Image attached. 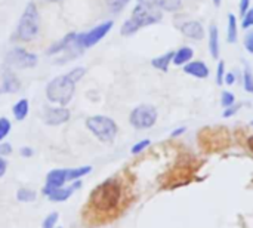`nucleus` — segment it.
Listing matches in <instances>:
<instances>
[{
	"mask_svg": "<svg viewBox=\"0 0 253 228\" xmlns=\"http://www.w3.org/2000/svg\"><path fill=\"white\" fill-rule=\"evenodd\" d=\"M123 200V185L119 180L110 178L101 182L96 188L92 190L89 196L87 209L98 220H108L116 215L122 206Z\"/></svg>",
	"mask_w": 253,
	"mask_h": 228,
	"instance_id": "nucleus-1",
	"label": "nucleus"
},
{
	"mask_svg": "<svg viewBox=\"0 0 253 228\" xmlns=\"http://www.w3.org/2000/svg\"><path fill=\"white\" fill-rule=\"evenodd\" d=\"M74 92H76V83H73L67 77V74L52 79L46 86V98L50 102L58 104L61 107H65L71 102Z\"/></svg>",
	"mask_w": 253,
	"mask_h": 228,
	"instance_id": "nucleus-2",
	"label": "nucleus"
},
{
	"mask_svg": "<svg viewBox=\"0 0 253 228\" xmlns=\"http://www.w3.org/2000/svg\"><path fill=\"white\" fill-rule=\"evenodd\" d=\"M40 28V13L34 1H28L19 18L16 27V37L22 42H31L39 34Z\"/></svg>",
	"mask_w": 253,
	"mask_h": 228,
	"instance_id": "nucleus-3",
	"label": "nucleus"
},
{
	"mask_svg": "<svg viewBox=\"0 0 253 228\" xmlns=\"http://www.w3.org/2000/svg\"><path fill=\"white\" fill-rule=\"evenodd\" d=\"M86 128L101 141V142H113L117 137L119 126L117 123L107 116H90L86 119Z\"/></svg>",
	"mask_w": 253,
	"mask_h": 228,
	"instance_id": "nucleus-4",
	"label": "nucleus"
},
{
	"mask_svg": "<svg viewBox=\"0 0 253 228\" xmlns=\"http://www.w3.org/2000/svg\"><path fill=\"white\" fill-rule=\"evenodd\" d=\"M162 18H163V10L160 7H157L151 0L139 1L135 6V9L132 12V16H130V19H133L135 24L139 28L157 24V22L162 21Z\"/></svg>",
	"mask_w": 253,
	"mask_h": 228,
	"instance_id": "nucleus-5",
	"label": "nucleus"
},
{
	"mask_svg": "<svg viewBox=\"0 0 253 228\" xmlns=\"http://www.w3.org/2000/svg\"><path fill=\"white\" fill-rule=\"evenodd\" d=\"M159 117V113L156 110V107L150 105V104H141L138 107H135L130 111L129 116V122L135 129H150L156 125Z\"/></svg>",
	"mask_w": 253,
	"mask_h": 228,
	"instance_id": "nucleus-6",
	"label": "nucleus"
},
{
	"mask_svg": "<svg viewBox=\"0 0 253 228\" xmlns=\"http://www.w3.org/2000/svg\"><path fill=\"white\" fill-rule=\"evenodd\" d=\"M114 22L113 21H105L96 27H93L92 30L86 31V33H82V34H77L74 43L80 47V49H87V47H92L95 46L98 42H101L113 28Z\"/></svg>",
	"mask_w": 253,
	"mask_h": 228,
	"instance_id": "nucleus-7",
	"label": "nucleus"
},
{
	"mask_svg": "<svg viewBox=\"0 0 253 228\" xmlns=\"http://www.w3.org/2000/svg\"><path fill=\"white\" fill-rule=\"evenodd\" d=\"M37 55L27 52L22 47H15L12 49L7 56H6V64L10 67H16V68H33L37 64Z\"/></svg>",
	"mask_w": 253,
	"mask_h": 228,
	"instance_id": "nucleus-8",
	"label": "nucleus"
},
{
	"mask_svg": "<svg viewBox=\"0 0 253 228\" xmlns=\"http://www.w3.org/2000/svg\"><path fill=\"white\" fill-rule=\"evenodd\" d=\"M70 120V110L65 107H49L44 110L43 122L47 126H59Z\"/></svg>",
	"mask_w": 253,
	"mask_h": 228,
	"instance_id": "nucleus-9",
	"label": "nucleus"
},
{
	"mask_svg": "<svg viewBox=\"0 0 253 228\" xmlns=\"http://www.w3.org/2000/svg\"><path fill=\"white\" fill-rule=\"evenodd\" d=\"M80 187V181H76L73 187H59V188H43V194L47 196L52 202H65L71 197V194L74 193V190H77Z\"/></svg>",
	"mask_w": 253,
	"mask_h": 228,
	"instance_id": "nucleus-10",
	"label": "nucleus"
},
{
	"mask_svg": "<svg viewBox=\"0 0 253 228\" xmlns=\"http://www.w3.org/2000/svg\"><path fill=\"white\" fill-rule=\"evenodd\" d=\"M21 89V82L12 70H4L1 77V92L3 93H16Z\"/></svg>",
	"mask_w": 253,
	"mask_h": 228,
	"instance_id": "nucleus-11",
	"label": "nucleus"
},
{
	"mask_svg": "<svg viewBox=\"0 0 253 228\" xmlns=\"http://www.w3.org/2000/svg\"><path fill=\"white\" fill-rule=\"evenodd\" d=\"M181 33L193 40H202L205 37V27L199 21H187L179 27Z\"/></svg>",
	"mask_w": 253,
	"mask_h": 228,
	"instance_id": "nucleus-12",
	"label": "nucleus"
},
{
	"mask_svg": "<svg viewBox=\"0 0 253 228\" xmlns=\"http://www.w3.org/2000/svg\"><path fill=\"white\" fill-rule=\"evenodd\" d=\"M65 182H67V169H52L46 175L44 188H47V190L59 188V187H64Z\"/></svg>",
	"mask_w": 253,
	"mask_h": 228,
	"instance_id": "nucleus-13",
	"label": "nucleus"
},
{
	"mask_svg": "<svg viewBox=\"0 0 253 228\" xmlns=\"http://www.w3.org/2000/svg\"><path fill=\"white\" fill-rule=\"evenodd\" d=\"M76 37H77V33H74V31H71V33H68V34H65L61 40H58V42H55V43H52V46L47 49V55H58L59 52H64L65 49H68V47H71L73 46V43H74V40H76Z\"/></svg>",
	"mask_w": 253,
	"mask_h": 228,
	"instance_id": "nucleus-14",
	"label": "nucleus"
},
{
	"mask_svg": "<svg viewBox=\"0 0 253 228\" xmlns=\"http://www.w3.org/2000/svg\"><path fill=\"white\" fill-rule=\"evenodd\" d=\"M184 71L196 79H206L209 76V68L203 61H190L184 65Z\"/></svg>",
	"mask_w": 253,
	"mask_h": 228,
	"instance_id": "nucleus-15",
	"label": "nucleus"
},
{
	"mask_svg": "<svg viewBox=\"0 0 253 228\" xmlns=\"http://www.w3.org/2000/svg\"><path fill=\"white\" fill-rule=\"evenodd\" d=\"M219 31H218V27L216 25H211L209 28V50H211V55L218 59L219 58Z\"/></svg>",
	"mask_w": 253,
	"mask_h": 228,
	"instance_id": "nucleus-16",
	"label": "nucleus"
},
{
	"mask_svg": "<svg viewBox=\"0 0 253 228\" xmlns=\"http://www.w3.org/2000/svg\"><path fill=\"white\" fill-rule=\"evenodd\" d=\"M173 55H175V52H173V50H169V52H166V53H163V55L154 58V59L151 61V65H153L154 68H157V70L166 73V71L169 70L170 62L173 61Z\"/></svg>",
	"mask_w": 253,
	"mask_h": 228,
	"instance_id": "nucleus-17",
	"label": "nucleus"
},
{
	"mask_svg": "<svg viewBox=\"0 0 253 228\" xmlns=\"http://www.w3.org/2000/svg\"><path fill=\"white\" fill-rule=\"evenodd\" d=\"M193 55H194L193 49L188 47V46H184V47H181L179 50L175 52V55H173V64L175 65H185V64H188L193 59Z\"/></svg>",
	"mask_w": 253,
	"mask_h": 228,
	"instance_id": "nucleus-18",
	"label": "nucleus"
},
{
	"mask_svg": "<svg viewBox=\"0 0 253 228\" xmlns=\"http://www.w3.org/2000/svg\"><path fill=\"white\" fill-rule=\"evenodd\" d=\"M28 111H30V104H28V99H25V98L19 99V101L13 105V108H12L13 117H15L18 122L24 120V119L28 116Z\"/></svg>",
	"mask_w": 253,
	"mask_h": 228,
	"instance_id": "nucleus-19",
	"label": "nucleus"
},
{
	"mask_svg": "<svg viewBox=\"0 0 253 228\" xmlns=\"http://www.w3.org/2000/svg\"><path fill=\"white\" fill-rule=\"evenodd\" d=\"M165 12H178L182 7V0H151Z\"/></svg>",
	"mask_w": 253,
	"mask_h": 228,
	"instance_id": "nucleus-20",
	"label": "nucleus"
},
{
	"mask_svg": "<svg viewBox=\"0 0 253 228\" xmlns=\"http://www.w3.org/2000/svg\"><path fill=\"white\" fill-rule=\"evenodd\" d=\"M237 39H239L237 19H236V15L230 13L228 15V28H227V40H228V43H236Z\"/></svg>",
	"mask_w": 253,
	"mask_h": 228,
	"instance_id": "nucleus-21",
	"label": "nucleus"
},
{
	"mask_svg": "<svg viewBox=\"0 0 253 228\" xmlns=\"http://www.w3.org/2000/svg\"><path fill=\"white\" fill-rule=\"evenodd\" d=\"M92 172V166H80V168H73L67 169V181H79L84 175Z\"/></svg>",
	"mask_w": 253,
	"mask_h": 228,
	"instance_id": "nucleus-22",
	"label": "nucleus"
},
{
	"mask_svg": "<svg viewBox=\"0 0 253 228\" xmlns=\"http://www.w3.org/2000/svg\"><path fill=\"white\" fill-rule=\"evenodd\" d=\"M37 197V193L31 188H19L16 191V200L18 202H22V203H30V202H34Z\"/></svg>",
	"mask_w": 253,
	"mask_h": 228,
	"instance_id": "nucleus-23",
	"label": "nucleus"
},
{
	"mask_svg": "<svg viewBox=\"0 0 253 228\" xmlns=\"http://www.w3.org/2000/svg\"><path fill=\"white\" fill-rule=\"evenodd\" d=\"M141 28L135 24V21L133 19H126L125 22H123V25H122V28H120V34L122 36H125V37H127V36H133L136 31H139Z\"/></svg>",
	"mask_w": 253,
	"mask_h": 228,
	"instance_id": "nucleus-24",
	"label": "nucleus"
},
{
	"mask_svg": "<svg viewBox=\"0 0 253 228\" xmlns=\"http://www.w3.org/2000/svg\"><path fill=\"white\" fill-rule=\"evenodd\" d=\"M243 88L246 92L253 93V73L249 67H246L243 71Z\"/></svg>",
	"mask_w": 253,
	"mask_h": 228,
	"instance_id": "nucleus-25",
	"label": "nucleus"
},
{
	"mask_svg": "<svg viewBox=\"0 0 253 228\" xmlns=\"http://www.w3.org/2000/svg\"><path fill=\"white\" fill-rule=\"evenodd\" d=\"M129 1H130V0H105L107 6H108V7H110V10H111V12H114V13H117V12L123 10V7H126Z\"/></svg>",
	"mask_w": 253,
	"mask_h": 228,
	"instance_id": "nucleus-26",
	"label": "nucleus"
},
{
	"mask_svg": "<svg viewBox=\"0 0 253 228\" xmlns=\"http://www.w3.org/2000/svg\"><path fill=\"white\" fill-rule=\"evenodd\" d=\"M84 74H86V68H83V67H76V68H73L70 73H67V77H68L73 83H77L79 80L83 79Z\"/></svg>",
	"mask_w": 253,
	"mask_h": 228,
	"instance_id": "nucleus-27",
	"label": "nucleus"
},
{
	"mask_svg": "<svg viewBox=\"0 0 253 228\" xmlns=\"http://www.w3.org/2000/svg\"><path fill=\"white\" fill-rule=\"evenodd\" d=\"M221 104H222L225 108L234 105V104H236V96H234V93H231V92H228V91H224L222 95H221Z\"/></svg>",
	"mask_w": 253,
	"mask_h": 228,
	"instance_id": "nucleus-28",
	"label": "nucleus"
},
{
	"mask_svg": "<svg viewBox=\"0 0 253 228\" xmlns=\"http://www.w3.org/2000/svg\"><path fill=\"white\" fill-rule=\"evenodd\" d=\"M10 122L6 117H0V142L3 138H6L10 132Z\"/></svg>",
	"mask_w": 253,
	"mask_h": 228,
	"instance_id": "nucleus-29",
	"label": "nucleus"
},
{
	"mask_svg": "<svg viewBox=\"0 0 253 228\" xmlns=\"http://www.w3.org/2000/svg\"><path fill=\"white\" fill-rule=\"evenodd\" d=\"M56 221H58V214H56V212H52V214H49V215L44 218L42 228H55Z\"/></svg>",
	"mask_w": 253,
	"mask_h": 228,
	"instance_id": "nucleus-30",
	"label": "nucleus"
},
{
	"mask_svg": "<svg viewBox=\"0 0 253 228\" xmlns=\"http://www.w3.org/2000/svg\"><path fill=\"white\" fill-rule=\"evenodd\" d=\"M224 77H225V62L219 61L218 67H216V83L221 86L224 83Z\"/></svg>",
	"mask_w": 253,
	"mask_h": 228,
	"instance_id": "nucleus-31",
	"label": "nucleus"
},
{
	"mask_svg": "<svg viewBox=\"0 0 253 228\" xmlns=\"http://www.w3.org/2000/svg\"><path fill=\"white\" fill-rule=\"evenodd\" d=\"M150 144H151L150 139H142V141L136 142V144L132 147V154H139V153H142L147 147H150Z\"/></svg>",
	"mask_w": 253,
	"mask_h": 228,
	"instance_id": "nucleus-32",
	"label": "nucleus"
},
{
	"mask_svg": "<svg viewBox=\"0 0 253 228\" xmlns=\"http://www.w3.org/2000/svg\"><path fill=\"white\" fill-rule=\"evenodd\" d=\"M243 28H249V27H253V7L249 9L246 12V15L243 16V22H242Z\"/></svg>",
	"mask_w": 253,
	"mask_h": 228,
	"instance_id": "nucleus-33",
	"label": "nucleus"
},
{
	"mask_svg": "<svg viewBox=\"0 0 253 228\" xmlns=\"http://www.w3.org/2000/svg\"><path fill=\"white\" fill-rule=\"evenodd\" d=\"M251 9V0H240L239 3V10H240V16L243 18L246 15V12Z\"/></svg>",
	"mask_w": 253,
	"mask_h": 228,
	"instance_id": "nucleus-34",
	"label": "nucleus"
},
{
	"mask_svg": "<svg viewBox=\"0 0 253 228\" xmlns=\"http://www.w3.org/2000/svg\"><path fill=\"white\" fill-rule=\"evenodd\" d=\"M245 46H246L248 52L253 53V30L246 34V37H245Z\"/></svg>",
	"mask_w": 253,
	"mask_h": 228,
	"instance_id": "nucleus-35",
	"label": "nucleus"
},
{
	"mask_svg": "<svg viewBox=\"0 0 253 228\" xmlns=\"http://www.w3.org/2000/svg\"><path fill=\"white\" fill-rule=\"evenodd\" d=\"M12 153V145L9 142H0V157L9 156Z\"/></svg>",
	"mask_w": 253,
	"mask_h": 228,
	"instance_id": "nucleus-36",
	"label": "nucleus"
},
{
	"mask_svg": "<svg viewBox=\"0 0 253 228\" xmlns=\"http://www.w3.org/2000/svg\"><path fill=\"white\" fill-rule=\"evenodd\" d=\"M239 110H240V105L234 104V105H231V107L225 108V111H224V117H225V119H228V117L234 116V114H236V113H237Z\"/></svg>",
	"mask_w": 253,
	"mask_h": 228,
	"instance_id": "nucleus-37",
	"label": "nucleus"
},
{
	"mask_svg": "<svg viewBox=\"0 0 253 228\" xmlns=\"http://www.w3.org/2000/svg\"><path fill=\"white\" fill-rule=\"evenodd\" d=\"M19 154H21L22 157H31V156L34 154V150H33L31 147H22V148L19 150Z\"/></svg>",
	"mask_w": 253,
	"mask_h": 228,
	"instance_id": "nucleus-38",
	"label": "nucleus"
},
{
	"mask_svg": "<svg viewBox=\"0 0 253 228\" xmlns=\"http://www.w3.org/2000/svg\"><path fill=\"white\" fill-rule=\"evenodd\" d=\"M6 169H7V162L3 157H0V178L6 174Z\"/></svg>",
	"mask_w": 253,
	"mask_h": 228,
	"instance_id": "nucleus-39",
	"label": "nucleus"
},
{
	"mask_svg": "<svg viewBox=\"0 0 253 228\" xmlns=\"http://www.w3.org/2000/svg\"><path fill=\"white\" fill-rule=\"evenodd\" d=\"M234 82H236V76H234L233 73L225 74V77H224V83H227V85H233Z\"/></svg>",
	"mask_w": 253,
	"mask_h": 228,
	"instance_id": "nucleus-40",
	"label": "nucleus"
},
{
	"mask_svg": "<svg viewBox=\"0 0 253 228\" xmlns=\"http://www.w3.org/2000/svg\"><path fill=\"white\" fill-rule=\"evenodd\" d=\"M185 132V128L182 126V128H179V129H175L173 132H172V138H176V137H179V135H182Z\"/></svg>",
	"mask_w": 253,
	"mask_h": 228,
	"instance_id": "nucleus-41",
	"label": "nucleus"
},
{
	"mask_svg": "<svg viewBox=\"0 0 253 228\" xmlns=\"http://www.w3.org/2000/svg\"><path fill=\"white\" fill-rule=\"evenodd\" d=\"M248 147H249V150L253 153V135L248 138Z\"/></svg>",
	"mask_w": 253,
	"mask_h": 228,
	"instance_id": "nucleus-42",
	"label": "nucleus"
},
{
	"mask_svg": "<svg viewBox=\"0 0 253 228\" xmlns=\"http://www.w3.org/2000/svg\"><path fill=\"white\" fill-rule=\"evenodd\" d=\"M221 1H222V0H213V4H215L216 7H219V6H221Z\"/></svg>",
	"mask_w": 253,
	"mask_h": 228,
	"instance_id": "nucleus-43",
	"label": "nucleus"
},
{
	"mask_svg": "<svg viewBox=\"0 0 253 228\" xmlns=\"http://www.w3.org/2000/svg\"><path fill=\"white\" fill-rule=\"evenodd\" d=\"M44 1H49V3H56V1H59V0H44Z\"/></svg>",
	"mask_w": 253,
	"mask_h": 228,
	"instance_id": "nucleus-44",
	"label": "nucleus"
},
{
	"mask_svg": "<svg viewBox=\"0 0 253 228\" xmlns=\"http://www.w3.org/2000/svg\"><path fill=\"white\" fill-rule=\"evenodd\" d=\"M251 125H252V126H253V120H252V122H251Z\"/></svg>",
	"mask_w": 253,
	"mask_h": 228,
	"instance_id": "nucleus-45",
	"label": "nucleus"
},
{
	"mask_svg": "<svg viewBox=\"0 0 253 228\" xmlns=\"http://www.w3.org/2000/svg\"><path fill=\"white\" fill-rule=\"evenodd\" d=\"M139 1H142V0H139Z\"/></svg>",
	"mask_w": 253,
	"mask_h": 228,
	"instance_id": "nucleus-46",
	"label": "nucleus"
},
{
	"mask_svg": "<svg viewBox=\"0 0 253 228\" xmlns=\"http://www.w3.org/2000/svg\"><path fill=\"white\" fill-rule=\"evenodd\" d=\"M59 228H61V227H59Z\"/></svg>",
	"mask_w": 253,
	"mask_h": 228,
	"instance_id": "nucleus-47",
	"label": "nucleus"
}]
</instances>
